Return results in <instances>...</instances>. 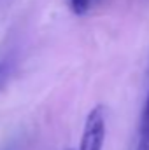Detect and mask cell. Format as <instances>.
<instances>
[{
  "label": "cell",
  "mask_w": 149,
  "mask_h": 150,
  "mask_svg": "<svg viewBox=\"0 0 149 150\" xmlns=\"http://www.w3.org/2000/svg\"><path fill=\"white\" fill-rule=\"evenodd\" d=\"M105 143V108L95 107L88 113L79 150H104Z\"/></svg>",
  "instance_id": "obj_1"
},
{
  "label": "cell",
  "mask_w": 149,
  "mask_h": 150,
  "mask_svg": "<svg viewBox=\"0 0 149 150\" xmlns=\"http://www.w3.org/2000/svg\"><path fill=\"white\" fill-rule=\"evenodd\" d=\"M95 2L97 0H70V7H72V11L77 16H82V14H86L91 9V5Z\"/></svg>",
  "instance_id": "obj_2"
},
{
  "label": "cell",
  "mask_w": 149,
  "mask_h": 150,
  "mask_svg": "<svg viewBox=\"0 0 149 150\" xmlns=\"http://www.w3.org/2000/svg\"><path fill=\"white\" fill-rule=\"evenodd\" d=\"M137 150H149V124L140 127V142Z\"/></svg>",
  "instance_id": "obj_3"
},
{
  "label": "cell",
  "mask_w": 149,
  "mask_h": 150,
  "mask_svg": "<svg viewBox=\"0 0 149 150\" xmlns=\"http://www.w3.org/2000/svg\"><path fill=\"white\" fill-rule=\"evenodd\" d=\"M149 124V91H148V98H146V103H144V108H142V117H140V127L148 126Z\"/></svg>",
  "instance_id": "obj_4"
},
{
  "label": "cell",
  "mask_w": 149,
  "mask_h": 150,
  "mask_svg": "<svg viewBox=\"0 0 149 150\" xmlns=\"http://www.w3.org/2000/svg\"><path fill=\"white\" fill-rule=\"evenodd\" d=\"M5 74H7V65L5 63H0V86H2V82L5 79Z\"/></svg>",
  "instance_id": "obj_5"
},
{
  "label": "cell",
  "mask_w": 149,
  "mask_h": 150,
  "mask_svg": "<svg viewBox=\"0 0 149 150\" xmlns=\"http://www.w3.org/2000/svg\"><path fill=\"white\" fill-rule=\"evenodd\" d=\"M67 150H74V149H67Z\"/></svg>",
  "instance_id": "obj_6"
}]
</instances>
